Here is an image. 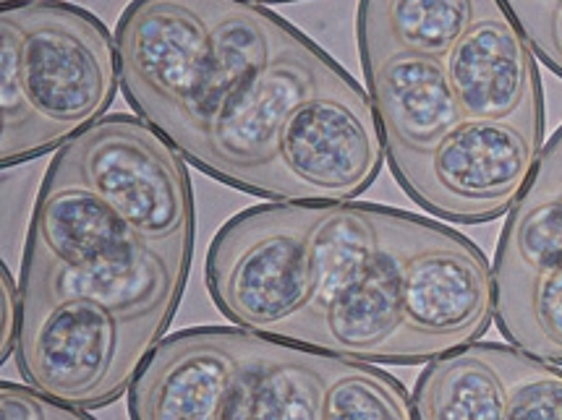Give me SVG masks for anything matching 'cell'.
I'll return each instance as SVG.
<instances>
[{"mask_svg":"<svg viewBox=\"0 0 562 420\" xmlns=\"http://www.w3.org/2000/svg\"><path fill=\"white\" fill-rule=\"evenodd\" d=\"M293 32L251 0H132L115 26L123 98L202 168L217 113Z\"/></svg>","mask_w":562,"mask_h":420,"instance_id":"cell-1","label":"cell"},{"mask_svg":"<svg viewBox=\"0 0 562 420\" xmlns=\"http://www.w3.org/2000/svg\"><path fill=\"white\" fill-rule=\"evenodd\" d=\"M189 272L176 270L85 185L45 175L26 238L19 303L87 298L170 327Z\"/></svg>","mask_w":562,"mask_h":420,"instance_id":"cell-2","label":"cell"},{"mask_svg":"<svg viewBox=\"0 0 562 420\" xmlns=\"http://www.w3.org/2000/svg\"><path fill=\"white\" fill-rule=\"evenodd\" d=\"M47 175L85 185L176 270H191L194 194L187 157L142 115L113 113L79 130Z\"/></svg>","mask_w":562,"mask_h":420,"instance_id":"cell-3","label":"cell"},{"mask_svg":"<svg viewBox=\"0 0 562 420\" xmlns=\"http://www.w3.org/2000/svg\"><path fill=\"white\" fill-rule=\"evenodd\" d=\"M322 209L319 202H270L238 212L217 230L204 280L225 319L285 340L312 300Z\"/></svg>","mask_w":562,"mask_h":420,"instance_id":"cell-4","label":"cell"},{"mask_svg":"<svg viewBox=\"0 0 562 420\" xmlns=\"http://www.w3.org/2000/svg\"><path fill=\"white\" fill-rule=\"evenodd\" d=\"M166 327L126 319L87 298L19 303L16 355L26 384L81 410H100L132 389Z\"/></svg>","mask_w":562,"mask_h":420,"instance_id":"cell-5","label":"cell"},{"mask_svg":"<svg viewBox=\"0 0 562 420\" xmlns=\"http://www.w3.org/2000/svg\"><path fill=\"white\" fill-rule=\"evenodd\" d=\"M32 107L56 147L105 118L121 87L115 37L94 13L60 0L9 5Z\"/></svg>","mask_w":562,"mask_h":420,"instance_id":"cell-6","label":"cell"},{"mask_svg":"<svg viewBox=\"0 0 562 420\" xmlns=\"http://www.w3.org/2000/svg\"><path fill=\"white\" fill-rule=\"evenodd\" d=\"M385 157L372 98L338 66L280 130L270 202H353Z\"/></svg>","mask_w":562,"mask_h":420,"instance_id":"cell-7","label":"cell"},{"mask_svg":"<svg viewBox=\"0 0 562 420\" xmlns=\"http://www.w3.org/2000/svg\"><path fill=\"white\" fill-rule=\"evenodd\" d=\"M544 130L463 118L427 155L390 162L395 181L435 217L479 225L510 212L529 189Z\"/></svg>","mask_w":562,"mask_h":420,"instance_id":"cell-8","label":"cell"},{"mask_svg":"<svg viewBox=\"0 0 562 420\" xmlns=\"http://www.w3.org/2000/svg\"><path fill=\"white\" fill-rule=\"evenodd\" d=\"M401 303L422 363L471 345L495 319V266L476 243L406 215Z\"/></svg>","mask_w":562,"mask_h":420,"instance_id":"cell-9","label":"cell"},{"mask_svg":"<svg viewBox=\"0 0 562 420\" xmlns=\"http://www.w3.org/2000/svg\"><path fill=\"white\" fill-rule=\"evenodd\" d=\"M335 68L330 55L293 32L276 58L238 87L217 113L199 170L246 194L270 198L280 130Z\"/></svg>","mask_w":562,"mask_h":420,"instance_id":"cell-10","label":"cell"},{"mask_svg":"<svg viewBox=\"0 0 562 420\" xmlns=\"http://www.w3.org/2000/svg\"><path fill=\"white\" fill-rule=\"evenodd\" d=\"M380 246L372 264L325 303L296 345L367 363L414 366L419 361L401 303L406 212L376 206Z\"/></svg>","mask_w":562,"mask_h":420,"instance_id":"cell-11","label":"cell"},{"mask_svg":"<svg viewBox=\"0 0 562 420\" xmlns=\"http://www.w3.org/2000/svg\"><path fill=\"white\" fill-rule=\"evenodd\" d=\"M244 327H194L162 337L128 389L139 420H225L241 368Z\"/></svg>","mask_w":562,"mask_h":420,"instance_id":"cell-12","label":"cell"},{"mask_svg":"<svg viewBox=\"0 0 562 420\" xmlns=\"http://www.w3.org/2000/svg\"><path fill=\"white\" fill-rule=\"evenodd\" d=\"M445 66L463 118L513 121L544 130L537 53L505 5L479 19Z\"/></svg>","mask_w":562,"mask_h":420,"instance_id":"cell-13","label":"cell"},{"mask_svg":"<svg viewBox=\"0 0 562 420\" xmlns=\"http://www.w3.org/2000/svg\"><path fill=\"white\" fill-rule=\"evenodd\" d=\"M361 64L385 136L387 162L427 155L463 121L445 58L395 50L361 58Z\"/></svg>","mask_w":562,"mask_h":420,"instance_id":"cell-14","label":"cell"},{"mask_svg":"<svg viewBox=\"0 0 562 420\" xmlns=\"http://www.w3.org/2000/svg\"><path fill=\"white\" fill-rule=\"evenodd\" d=\"M333 353L246 329L225 420H322Z\"/></svg>","mask_w":562,"mask_h":420,"instance_id":"cell-15","label":"cell"},{"mask_svg":"<svg viewBox=\"0 0 562 420\" xmlns=\"http://www.w3.org/2000/svg\"><path fill=\"white\" fill-rule=\"evenodd\" d=\"M503 0H361L359 53L411 50L448 58L458 39Z\"/></svg>","mask_w":562,"mask_h":420,"instance_id":"cell-16","label":"cell"},{"mask_svg":"<svg viewBox=\"0 0 562 420\" xmlns=\"http://www.w3.org/2000/svg\"><path fill=\"white\" fill-rule=\"evenodd\" d=\"M411 399L424 420H503L505 382L490 342L431 357Z\"/></svg>","mask_w":562,"mask_h":420,"instance_id":"cell-17","label":"cell"},{"mask_svg":"<svg viewBox=\"0 0 562 420\" xmlns=\"http://www.w3.org/2000/svg\"><path fill=\"white\" fill-rule=\"evenodd\" d=\"M495 319L510 345L562 366V266L495 280Z\"/></svg>","mask_w":562,"mask_h":420,"instance_id":"cell-18","label":"cell"},{"mask_svg":"<svg viewBox=\"0 0 562 420\" xmlns=\"http://www.w3.org/2000/svg\"><path fill=\"white\" fill-rule=\"evenodd\" d=\"M562 266V185H531L507 215L495 280Z\"/></svg>","mask_w":562,"mask_h":420,"instance_id":"cell-19","label":"cell"},{"mask_svg":"<svg viewBox=\"0 0 562 420\" xmlns=\"http://www.w3.org/2000/svg\"><path fill=\"white\" fill-rule=\"evenodd\" d=\"M322 418L411 420L414 399L397 378L367 361L333 355Z\"/></svg>","mask_w":562,"mask_h":420,"instance_id":"cell-20","label":"cell"},{"mask_svg":"<svg viewBox=\"0 0 562 420\" xmlns=\"http://www.w3.org/2000/svg\"><path fill=\"white\" fill-rule=\"evenodd\" d=\"M0 118H3V134H0L3 168H13L56 149L26 94L22 64H19V34L9 19H0Z\"/></svg>","mask_w":562,"mask_h":420,"instance_id":"cell-21","label":"cell"},{"mask_svg":"<svg viewBox=\"0 0 562 420\" xmlns=\"http://www.w3.org/2000/svg\"><path fill=\"white\" fill-rule=\"evenodd\" d=\"M490 348L505 382V418L562 420V371L516 345Z\"/></svg>","mask_w":562,"mask_h":420,"instance_id":"cell-22","label":"cell"},{"mask_svg":"<svg viewBox=\"0 0 562 420\" xmlns=\"http://www.w3.org/2000/svg\"><path fill=\"white\" fill-rule=\"evenodd\" d=\"M503 5L516 19L533 53L562 79V0H516Z\"/></svg>","mask_w":562,"mask_h":420,"instance_id":"cell-23","label":"cell"},{"mask_svg":"<svg viewBox=\"0 0 562 420\" xmlns=\"http://www.w3.org/2000/svg\"><path fill=\"white\" fill-rule=\"evenodd\" d=\"M0 418L3 420H85L89 410L60 402L32 384H0Z\"/></svg>","mask_w":562,"mask_h":420,"instance_id":"cell-24","label":"cell"},{"mask_svg":"<svg viewBox=\"0 0 562 420\" xmlns=\"http://www.w3.org/2000/svg\"><path fill=\"white\" fill-rule=\"evenodd\" d=\"M0 361H5L16 348V329H19V293L13 287L11 274L0 272Z\"/></svg>","mask_w":562,"mask_h":420,"instance_id":"cell-25","label":"cell"},{"mask_svg":"<svg viewBox=\"0 0 562 420\" xmlns=\"http://www.w3.org/2000/svg\"><path fill=\"white\" fill-rule=\"evenodd\" d=\"M531 185H562V126L550 141L541 147Z\"/></svg>","mask_w":562,"mask_h":420,"instance_id":"cell-26","label":"cell"},{"mask_svg":"<svg viewBox=\"0 0 562 420\" xmlns=\"http://www.w3.org/2000/svg\"><path fill=\"white\" fill-rule=\"evenodd\" d=\"M3 3V9H9V5H22V3H34V0H0Z\"/></svg>","mask_w":562,"mask_h":420,"instance_id":"cell-27","label":"cell"},{"mask_svg":"<svg viewBox=\"0 0 562 420\" xmlns=\"http://www.w3.org/2000/svg\"><path fill=\"white\" fill-rule=\"evenodd\" d=\"M254 3H291V0H254Z\"/></svg>","mask_w":562,"mask_h":420,"instance_id":"cell-28","label":"cell"},{"mask_svg":"<svg viewBox=\"0 0 562 420\" xmlns=\"http://www.w3.org/2000/svg\"><path fill=\"white\" fill-rule=\"evenodd\" d=\"M503 3H516V0H503Z\"/></svg>","mask_w":562,"mask_h":420,"instance_id":"cell-29","label":"cell"},{"mask_svg":"<svg viewBox=\"0 0 562 420\" xmlns=\"http://www.w3.org/2000/svg\"><path fill=\"white\" fill-rule=\"evenodd\" d=\"M251 3H254V0H251Z\"/></svg>","mask_w":562,"mask_h":420,"instance_id":"cell-30","label":"cell"}]
</instances>
